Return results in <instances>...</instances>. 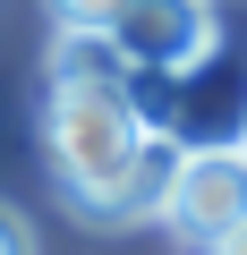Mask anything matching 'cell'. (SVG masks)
I'll list each match as a JSON object with an SVG mask.
<instances>
[{
    "instance_id": "obj_4",
    "label": "cell",
    "mask_w": 247,
    "mask_h": 255,
    "mask_svg": "<svg viewBox=\"0 0 247 255\" xmlns=\"http://www.w3.org/2000/svg\"><path fill=\"white\" fill-rule=\"evenodd\" d=\"M179 136H171V128H154V136H145V153L128 162V179H119L102 204H85L77 221H94V230H128V221H162V204H171V179H179Z\"/></svg>"
},
{
    "instance_id": "obj_6",
    "label": "cell",
    "mask_w": 247,
    "mask_h": 255,
    "mask_svg": "<svg viewBox=\"0 0 247 255\" xmlns=\"http://www.w3.org/2000/svg\"><path fill=\"white\" fill-rule=\"evenodd\" d=\"M119 9H128V0H51V17H60V26H102V34L119 26Z\"/></svg>"
},
{
    "instance_id": "obj_3",
    "label": "cell",
    "mask_w": 247,
    "mask_h": 255,
    "mask_svg": "<svg viewBox=\"0 0 247 255\" xmlns=\"http://www.w3.org/2000/svg\"><path fill=\"white\" fill-rule=\"evenodd\" d=\"M119 51L128 68H162V77H196L222 43V9L213 0H128L119 9Z\"/></svg>"
},
{
    "instance_id": "obj_8",
    "label": "cell",
    "mask_w": 247,
    "mask_h": 255,
    "mask_svg": "<svg viewBox=\"0 0 247 255\" xmlns=\"http://www.w3.org/2000/svg\"><path fill=\"white\" fill-rule=\"evenodd\" d=\"M213 255H247V221H239V230H230V238H222Z\"/></svg>"
},
{
    "instance_id": "obj_9",
    "label": "cell",
    "mask_w": 247,
    "mask_h": 255,
    "mask_svg": "<svg viewBox=\"0 0 247 255\" xmlns=\"http://www.w3.org/2000/svg\"><path fill=\"white\" fill-rule=\"evenodd\" d=\"M239 145H247V136H239Z\"/></svg>"
},
{
    "instance_id": "obj_7",
    "label": "cell",
    "mask_w": 247,
    "mask_h": 255,
    "mask_svg": "<svg viewBox=\"0 0 247 255\" xmlns=\"http://www.w3.org/2000/svg\"><path fill=\"white\" fill-rule=\"evenodd\" d=\"M0 255H34V230H26L17 204H0Z\"/></svg>"
},
{
    "instance_id": "obj_5",
    "label": "cell",
    "mask_w": 247,
    "mask_h": 255,
    "mask_svg": "<svg viewBox=\"0 0 247 255\" xmlns=\"http://www.w3.org/2000/svg\"><path fill=\"white\" fill-rule=\"evenodd\" d=\"M51 77H119L128 85V51H119V34H102V26H60Z\"/></svg>"
},
{
    "instance_id": "obj_1",
    "label": "cell",
    "mask_w": 247,
    "mask_h": 255,
    "mask_svg": "<svg viewBox=\"0 0 247 255\" xmlns=\"http://www.w3.org/2000/svg\"><path fill=\"white\" fill-rule=\"evenodd\" d=\"M154 128L137 119L128 85L119 77H51V102H43V153H51V179L68 196V213L102 204L119 179H128V162L145 153Z\"/></svg>"
},
{
    "instance_id": "obj_2",
    "label": "cell",
    "mask_w": 247,
    "mask_h": 255,
    "mask_svg": "<svg viewBox=\"0 0 247 255\" xmlns=\"http://www.w3.org/2000/svg\"><path fill=\"white\" fill-rule=\"evenodd\" d=\"M162 221H171V238H188L196 255H213L247 221V145H188Z\"/></svg>"
}]
</instances>
